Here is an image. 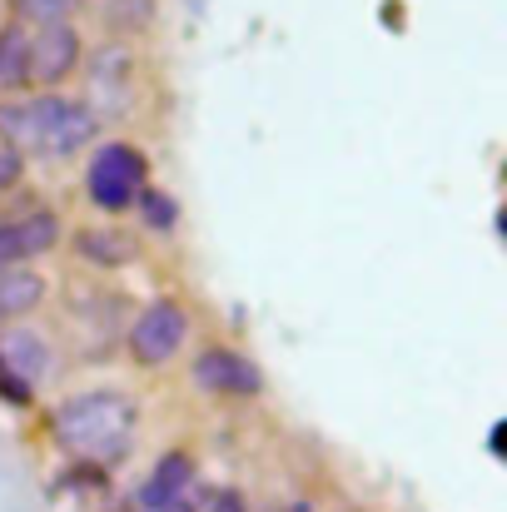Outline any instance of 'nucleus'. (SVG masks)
Masks as SVG:
<instances>
[{"label":"nucleus","mask_w":507,"mask_h":512,"mask_svg":"<svg viewBox=\"0 0 507 512\" xmlns=\"http://www.w3.org/2000/svg\"><path fill=\"white\" fill-rule=\"evenodd\" d=\"M0 140L15 145L25 160H75L80 150L100 145V115L80 95L35 90L25 100H0Z\"/></svg>","instance_id":"nucleus-1"},{"label":"nucleus","mask_w":507,"mask_h":512,"mask_svg":"<svg viewBox=\"0 0 507 512\" xmlns=\"http://www.w3.org/2000/svg\"><path fill=\"white\" fill-rule=\"evenodd\" d=\"M45 428H50V443L75 463H120L135 443L140 408L120 388H80L50 408Z\"/></svg>","instance_id":"nucleus-2"},{"label":"nucleus","mask_w":507,"mask_h":512,"mask_svg":"<svg viewBox=\"0 0 507 512\" xmlns=\"http://www.w3.org/2000/svg\"><path fill=\"white\" fill-rule=\"evenodd\" d=\"M150 184H155V179H150V160H145V150L130 145V140H100V145L90 150V160H85V199H90L100 214H110V219L130 214L135 199H140Z\"/></svg>","instance_id":"nucleus-3"},{"label":"nucleus","mask_w":507,"mask_h":512,"mask_svg":"<svg viewBox=\"0 0 507 512\" xmlns=\"http://www.w3.org/2000/svg\"><path fill=\"white\" fill-rule=\"evenodd\" d=\"M189 329H194V319H189L184 299L160 294V299H150V304L130 319V329H125V358H130L135 368H145V373L169 368V363L184 353Z\"/></svg>","instance_id":"nucleus-4"},{"label":"nucleus","mask_w":507,"mask_h":512,"mask_svg":"<svg viewBox=\"0 0 507 512\" xmlns=\"http://www.w3.org/2000/svg\"><path fill=\"white\" fill-rule=\"evenodd\" d=\"M189 383H194V393H209V398H259L264 393V368L249 353L229 348V343H209V348L194 353Z\"/></svg>","instance_id":"nucleus-5"},{"label":"nucleus","mask_w":507,"mask_h":512,"mask_svg":"<svg viewBox=\"0 0 507 512\" xmlns=\"http://www.w3.org/2000/svg\"><path fill=\"white\" fill-rule=\"evenodd\" d=\"M80 60H85V45L70 20L30 30V90H60L80 70Z\"/></svg>","instance_id":"nucleus-6"},{"label":"nucleus","mask_w":507,"mask_h":512,"mask_svg":"<svg viewBox=\"0 0 507 512\" xmlns=\"http://www.w3.org/2000/svg\"><path fill=\"white\" fill-rule=\"evenodd\" d=\"M70 254L95 274H120L145 259V239L125 224H80L70 234Z\"/></svg>","instance_id":"nucleus-7"},{"label":"nucleus","mask_w":507,"mask_h":512,"mask_svg":"<svg viewBox=\"0 0 507 512\" xmlns=\"http://www.w3.org/2000/svg\"><path fill=\"white\" fill-rule=\"evenodd\" d=\"M0 363H5L20 383H30L35 393L60 373L55 339H50V334H40L35 324H10V329H0Z\"/></svg>","instance_id":"nucleus-8"},{"label":"nucleus","mask_w":507,"mask_h":512,"mask_svg":"<svg viewBox=\"0 0 507 512\" xmlns=\"http://www.w3.org/2000/svg\"><path fill=\"white\" fill-rule=\"evenodd\" d=\"M189 488H199V463H194V453H189V448H169V453H160V463L145 473V483L135 488L130 512L160 508V503L179 498V493H189Z\"/></svg>","instance_id":"nucleus-9"},{"label":"nucleus","mask_w":507,"mask_h":512,"mask_svg":"<svg viewBox=\"0 0 507 512\" xmlns=\"http://www.w3.org/2000/svg\"><path fill=\"white\" fill-rule=\"evenodd\" d=\"M50 299V279L30 264H15L0 274V329L10 324H30V314Z\"/></svg>","instance_id":"nucleus-10"},{"label":"nucleus","mask_w":507,"mask_h":512,"mask_svg":"<svg viewBox=\"0 0 507 512\" xmlns=\"http://www.w3.org/2000/svg\"><path fill=\"white\" fill-rule=\"evenodd\" d=\"M85 70H90V105L110 90L115 100V110L125 105V95H130V80H135V50L125 45V40H110V45H100L90 60H85Z\"/></svg>","instance_id":"nucleus-11"},{"label":"nucleus","mask_w":507,"mask_h":512,"mask_svg":"<svg viewBox=\"0 0 507 512\" xmlns=\"http://www.w3.org/2000/svg\"><path fill=\"white\" fill-rule=\"evenodd\" d=\"M10 224H15V234H20L25 264H30V259H45V254H55V249L65 244V219H60L50 204H35V209L15 214Z\"/></svg>","instance_id":"nucleus-12"},{"label":"nucleus","mask_w":507,"mask_h":512,"mask_svg":"<svg viewBox=\"0 0 507 512\" xmlns=\"http://www.w3.org/2000/svg\"><path fill=\"white\" fill-rule=\"evenodd\" d=\"M30 90V30L5 25L0 30V100Z\"/></svg>","instance_id":"nucleus-13"},{"label":"nucleus","mask_w":507,"mask_h":512,"mask_svg":"<svg viewBox=\"0 0 507 512\" xmlns=\"http://www.w3.org/2000/svg\"><path fill=\"white\" fill-rule=\"evenodd\" d=\"M135 219H140V229L145 234H155V239H169L174 229H179V219H184V209H179V199L169 194L165 184H150L140 199H135V209H130Z\"/></svg>","instance_id":"nucleus-14"},{"label":"nucleus","mask_w":507,"mask_h":512,"mask_svg":"<svg viewBox=\"0 0 507 512\" xmlns=\"http://www.w3.org/2000/svg\"><path fill=\"white\" fill-rule=\"evenodd\" d=\"M155 15H160L155 0H105V5H100V20H105V30H110L115 40L145 35V30L155 25Z\"/></svg>","instance_id":"nucleus-15"},{"label":"nucleus","mask_w":507,"mask_h":512,"mask_svg":"<svg viewBox=\"0 0 507 512\" xmlns=\"http://www.w3.org/2000/svg\"><path fill=\"white\" fill-rule=\"evenodd\" d=\"M15 25H55L75 10V0H10Z\"/></svg>","instance_id":"nucleus-16"},{"label":"nucleus","mask_w":507,"mask_h":512,"mask_svg":"<svg viewBox=\"0 0 507 512\" xmlns=\"http://www.w3.org/2000/svg\"><path fill=\"white\" fill-rule=\"evenodd\" d=\"M0 403H5V408H35V388L20 383L5 363H0Z\"/></svg>","instance_id":"nucleus-17"},{"label":"nucleus","mask_w":507,"mask_h":512,"mask_svg":"<svg viewBox=\"0 0 507 512\" xmlns=\"http://www.w3.org/2000/svg\"><path fill=\"white\" fill-rule=\"evenodd\" d=\"M25 155L15 150V145H5L0 140V194H10V189H20V179H25Z\"/></svg>","instance_id":"nucleus-18"},{"label":"nucleus","mask_w":507,"mask_h":512,"mask_svg":"<svg viewBox=\"0 0 507 512\" xmlns=\"http://www.w3.org/2000/svg\"><path fill=\"white\" fill-rule=\"evenodd\" d=\"M15 264H25V254H20V234H15L10 219H0V274L15 269Z\"/></svg>","instance_id":"nucleus-19"},{"label":"nucleus","mask_w":507,"mask_h":512,"mask_svg":"<svg viewBox=\"0 0 507 512\" xmlns=\"http://www.w3.org/2000/svg\"><path fill=\"white\" fill-rule=\"evenodd\" d=\"M204 493L199 488H189V493H179V498H169V503H160V508H150V512H204Z\"/></svg>","instance_id":"nucleus-20"},{"label":"nucleus","mask_w":507,"mask_h":512,"mask_svg":"<svg viewBox=\"0 0 507 512\" xmlns=\"http://www.w3.org/2000/svg\"><path fill=\"white\" fill-rule=\"evenodd\" d=\"M204 512H249V503H244L239 493H214V498L204 503Z\"/></svg>","instance_id":"nucleus-21"},{"label":"nucleus","mask_w":507,"mask_h":512,"mask_svg":"<svg viewBox=\"0 0 507 512\" xmlns=\"http://www.w3.org/2000/svg\"><path fill=\"white\" fill-rule=\"evenodd\" d=\"M279 512H314L309 503H289V508H279Z\"/></svg>","instance_id":"nucleus-22"},{"label":"nucleus","mask_w":507,"mask_h":512,"mask_svg":"<svg viewBox=\"0 0 507 512\" xmlns=\"http://www.w3.org/2000/svg\"><path fill=\"white\" fill-rule=\"evenodd\" d=\"M498 229H503V234H507V209H503V214H498Z\"/></svg>","instance_id":"nucleus-23"}]
</instances>
